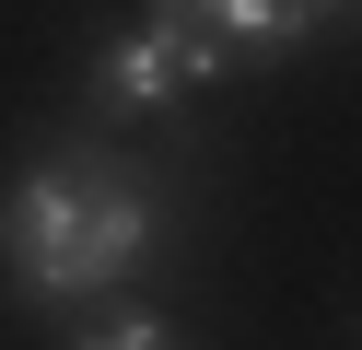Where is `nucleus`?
I'll list each match as a JSON object with an SVG mask.
<instances>
[{"label": "nucleus", "instance_id": "1", "mask_svg": "<svg viewBox=\"0 0 362 350\" xmlns=\"http://www.w3.org/2000/svg\"><path fill=\"white\" fill-rule=\"evenodd\" d=\"M152 187L129 152H47L0 187V280L35 303H94L152 257Z\"/></svg>", "mask_w": 362, "mask_h": 350}, {"label": "nucleus", "instance_id": "2", "mask_svg": "<svg viewBox=\"0 0 362 350\" xmlns=\"http://www.w3.org/2000/svg\"><path fill=\"white\" fill-rule=\"evenodd\" d=\"M327 12H351V0H152V23L187 47L199 82H234V70L292 59V47H304Z\"/></svg>", "mask_w": 362, "mask_h": 350}, {"label": "nucleus", "instance_id": "3", "mask_svg": "<svg viewBox=\"0 0 362 350\" xmlns=\"http://www.w3.org/2000/svg\"><path fill=\"white\" fill-rule=\"evenodd\" d=\"M187 93H199V70H187V47H175L164 23H129V35L94 47V105L105 117H164V105H187Z\"/></svg>", "mask_w": 362, "mask_h": 350}, {"label": "nucleus", "instance_id": "4", "mask_svg": "<svg viewBox=\"0 0 362 350\" xmlns=\"http://www.w3.org/2000/svg\"><path fill=\"white\" fill-rule=\"evenodd\" d=\"M71 339H82V350H164L175 327L152 315V303H129V292H94V303H82V327H71Z\"/></svg>", "mask_w": 362, "mask_h": 350}]
</instances>
